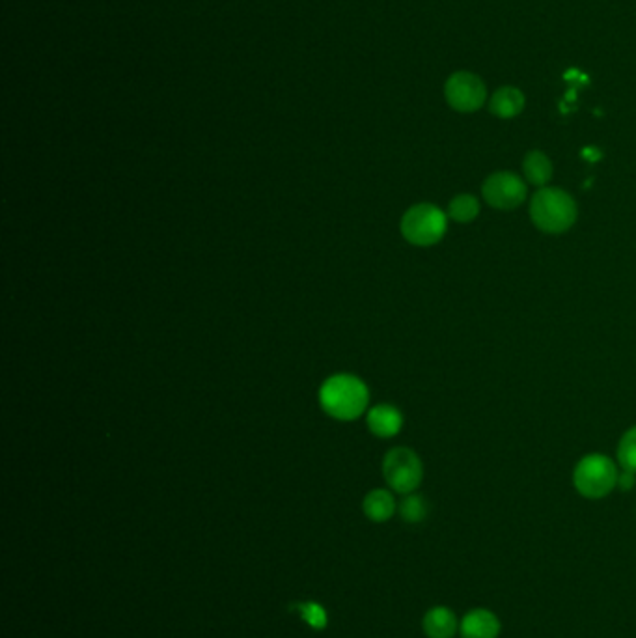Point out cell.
<instances>
[{"label":"cell","mask_w":636,"mask_h":638,"mask_svg":"<svg viewBox=\"0 0 636 638\" xmlns=\"http://www.w3.org/2000/svg\"><path fill=\"white\" fill-rule=\"evenodd\" d=\"M370 403V392L366 383L351 374H336L327 377L319 389L321 409L336 420H357L362 417Z\"/></svg>","instance_id":"obj_1"},{"label":"cell","mask_w":636,"mask_h":638,"mask_svg":"<svg viewBox=\"0 0 636 638\" xmlns=\"http://www.w3.org/2000/svg\"><path fill=\"white\" fill-rule=\"evenodd\" d=\"M530 219L545 234H564L577 221V204L562 189L541 187L532 196Z\"/></svg>","instance_id":"obj_2"},{"label":"cell","mask_w":636,"mask_h":638,"mask_svg":"<svg viewBox=\"0 0 636 638\" xmlns=\"http://www.w3.org/2000/svg\"><path fill=\"white\" fill-rule=\"evenodd\" d=\"M620 472L614 461L603 454L582 458L573 472V486L586 499H605L618 487Z\"/></svg>","instance_id":"obj_3"},{"label":"cell","mask_w":636,"mask_h":638,"mask_svg":"<svg viewBox=\"0 0 636 638\" xmlns=\"http://www.w3.org/2000/svg\"><path fill=\"white\" fill-rule=\"evenodd\" d=\"M401 236L415 247L437 245L448 228V219L433 204H416L401 217Z\"/></svg>","instance_id":"obj_4"},{"label":"cell","mask_w":636,"mask_h":638,"mask_svg":"<svg viewBox=\"0 0 636 638\" xmlns=\"http://www.w3.org/2000/svg\"><path fill=\"white\" fill-rule=\"evenodd\" d=\"M383 476L392 491L409 495L418 489L424 478V465L415 450L396 446L383 459Z\"/></svg>","instance_id":"obj_5"},{"label":"cell","mask_w":636,"mask_h":638,"mask_svg":"<svg viewBox=\"0 0 636 638\" xmlns=\"http://www.w3.org/2000/svg\"><path fill=\"white\" fill-rule=\"evenodd\" d=\"M444 98L454 111L463 114L480 111L489 101L487 84L472 71H454L444 83Z\"/></svg>","instance_id":"obj_6"},{"label":"cell","mask_w":636,"mask_h":638,"mask_svg":"<svg viewBox=\"0 0 636 638\" xmlns=\"http://www.w3.org/2000/svg\"><path fill=\"white\" fill-rule=\"evenodd\" d=\"M482 193H484L485 202L491 208L510 211V209L519 208L525 202L528 189H526L525 181L521 180L517 174L500 170L484 181Z\"/></svg>","instance_id":"obj_7"},{"label":"cell","mask_w":636,"mask_h":638,"mask_svg":"<svg viewBox=\"0 0 636 638\" xmlns=\"http://www.w3.org/2000/svg\"><path fill=\"white\" fill-rule=\"evenodd\" d=\"M502 633V622L497 614L489 609H471L459 624L461 638H498Z\"/></svg>","instance_id":"obj_8"},{"label":"cell","mask_w":636,"mask_h":638,"mask_svg":"<svg viewBox=\"0 0 636 638\" xmlns=\"http://www.w3.org/2000/svg\"><path fill=\"white\" fill-rule=\"evenodd\" d=\"M368 430L374 433L379 439H390L394 435L400 433L403 428V415L398 407L388 405V403H379L368 411Z\"/></svg>","instance_id":"obj_9"},{"label":"cell","mask_w":636,"mask_h":638,"mask_svg":"<svg viewBox=\"0 0 636 638\" xmlns=\"http://www.w3.org/2000/svg\"><path fill=\"white\" fill-rule=\"evenodd\" d=\"M461 620L450 607H431L422 618V629L428 638H454L459 633Z\"/></svg>","instance_id":"obj_10"},{"label":"cell","mask_w":636,"mask_h":638,"mask_svg":"<svg viewBox=\"0 0 636 638\" xmlns=\"http://www.w3.org/2000/svg\"><path fill=\"white\" fill-rule=\"evenodd\" d=\"M489 112L500 120H512L525 111V94L517 86H500L487 101Z\"/></svg>","instance_id":"obj_11"},{"label":"cell","mask_w":636,"mask_h":638,"mask_svg":"<svg viewBox=\"0 0 636 638\" xmlns=\"http://www.w3.org/2000/svg\"><path fill=\"white\" fill-rule=\"evenodd\" d=\"M364 515L374 523H385L396 514V500L387 489H374L362 500Z\"/></svg>","instance_id":"obj_12"},{"label":"cell","mask_w":636,"mask_h":638,"mask_svg":"<svg viewBox=\"0 0 636 638\" xmlns=\"http://www.w3.org/2000/svg\"><path fill=\"white\" fill-rule=\"evenodd\" d=\"M523 172L528 183L536 185V187H545L549 181L553 180V163L551 159L540 152V150H532L526 153L525 161H523Z\"/></svg>","instance_id":"obj_13"},{"label":"cell","mask_w":636,"mask_h":638,"mask_svg":"<svg viewBox=\"0 0 636 638\" xmlns=\"http://www.w3.org/2000/svg\"><path fill=\"white\" fill-rule=\"evenodd\" d=\"M448 215L456 222H472L480 215V202L472 195L456 196L448 206Z\"/></svg>","instance_id":"obj_14"},{"label":"cell","mask_w":636,"mask_h":638,"mask_svg":"<svg viewBox=\"0 0 636 638\" xmlns=\"http://www.w3.org/2000/svg\"><path fill=\"white\" fill-rule=\"evenodd\" d=\"M400 515L405 523H411V525L422 523L428 517V502L420 495L409 493L405 499L401 500Z\"/></svg>","instance_id":"obj_15"},{"label":"cell","mask_w":636,"mask_h":638,"mask_svg":"<svg viewBox=\"0 0 636 638\" xmlns=\"http://www.w3.org/2000/svg\"><path fill=\"white\" fill-rule=\"evenodd\" d=\"M618 459L623 471L636 474V426L627 431L618 444Z\"/></svg>","instance_id":"obj_16"},{"label":"cell","mask_w":636,"mask_h":638,"mask_svg":"<svg viewBox=\"0 0 636 638\" xmlns=\"http://www.w3.org/2000/svg\"><path fill=\"white\" fill-rule=\"evenodd\" d=\"M299 614L305 620L306 624L314 629H323L327 624V614L323 611V607H319L318 603H301Z\"/></svg>","instance_id":"obj_17"},{"label":"cell","mask_w":636,"mask_h":638,"mask_svg":"<svg viewBox=\"0 0 636 638\" xmlns=\"http://www.w3.org/2000/svg\"><path fill=\"white\" fill-rule=\"evenodd\" d=\"M635 482V472L631 471H623L622 474H620V478H618V486H620V489H623V491H629L631 487L635 486Z\"/></svg>","instance_id":"obj_18"}]
</instances>
